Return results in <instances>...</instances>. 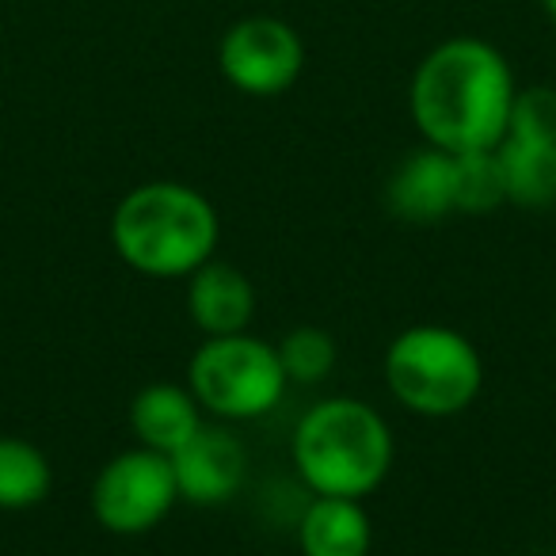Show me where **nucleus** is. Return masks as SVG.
<instances>
[{
  "label": "nucleus",
  "mask_w": 556,
  "mask_h": 556,
  "mask_svg": "<svg viewBox=\"0 0 556 556\" xmlns=\"http://www.w3.org/2000/svg\"><path fill=\"white\" fill-rule=\"evenodd\" d=\"M515 73L500 47L472 35L446 39L412 73L408 108L427 146L446 153L495 149L507 138Z\"/></svg>",
  "instance_id": "nucleus-1"
},
{
  "label": "nucleus",
  "mask_w": 556,
  "mask_h": 556,
  "mask_svg": "<svg viewBox=\"0 0 556 556\" xmlns=\"http://www.w3.org/2000/svg\"><path fill=\"white\" fill-rule=\"evenodd\" d=\"M111 244L138 275L187 278L217 252V210L176 179L141 184L111 214Z\"/></svg>",
  "instance_id": "nucleus-2"
},
{
  "label": "nucleus",
  "mask_w": 556,
  "mask_h": 556,
  "mask_svg": "<svg viewBox=\"0 0 556 556\" xmlns=\"http://www.w3.org/2000/svg\"><path fill=\"white\" fill-rule=\"evenodd\" d=\"M294 465L317 495L363 500L389 477L393 434L370 404L332 396L298 419Z\"/></svg>",
  "instance_id": "nucleus-3"
},
{
  "label": "nucleus",
  "mask_w": 556,
  "mask_h": 556,
  "mask_svg": "<svg viewBox=\"0 0 556 556\" xmlns=\"http://www.w3.org/2000/svg\"><path fill=\"white\" fill-rule=\"evenodd\" d=\"M386 386L416 416L446 419L477 401L484 386V363L454 328L416 325L389 343Z\"/></svg>",
  "instance_id": "nucleus-4"
},
{
  "label": "nucleus",
  "mask_w": 556,
  "mask_h": 556,
  "mask_svg": "<svg viewBox=\"0 0 556 556\" xmlns=\"http://www.w3.org/2000/svg\"><path fill=\"white\" fill-rule=\"evenodd\" d=\"M287 374L278 351L260 336H206L187 366V389L217 419H260L282 401Z\"/></svg>",
  "instance_id": "nucleus-5"
},
{
  "label": "nucleus",
  "mask_w": 556,
  "mask_h": 556,
  "mask_svg": "<svg viewBox=\"0 0 556 556\" xmlns=\"http://www.w3.org/2000/svg\"><path fill=\"white\" fill-rule=\"evenodd\" d=\"M179 500L172 457L149 446L123 450L100 469L92 484V515L103 530L118 538L149 533L156 522L168 518Z\"/></svg>",
  "instance_id": "nucleus-6"
},
{
  "label": "nucleus",
  "mask_w": 556,
  "mask_h": 556,
  "mask_svg": "<svg viewBox=\"0 0 556 556\" xmlns=\"http://www.w3.org/2000/svg\"><path fill=\"white\" fill-rule=\"evenodd\" d=\"M217 70L244 96H282L305 73V42L287 20L244 16L225 27L217 42Z\"/></svg>",
  "instance_id": "nucleus-7"
},
{
  "label": "nucleus",
  "mask_w": 556,
  "mask_h": 556,
  "mask_svg": "<svg viewBox=\"0 0 556 556\" xmlns=\"http://www.w3.org/2000/svg\"><path fill=\"white\" fill-rule=\"evenodd\" d=\"M172 472H176L179 500L194 503V507H217V503H229L244 484L248 450L232 431L202 424L172 454Z\"/></svg>",
  "instance_id": "nucleus-8"
},
{
  "label": "nucleus",
  "mask_w": 556,
  "mask_h": 556,
  "mask_svg": "<svg viewBox=\"0 0 556 556\" xmlns=\"http://www.w3.org/2000/svg\"><path fill=\"white\" fill-rule=\"evenodd\" d=\"M389 214L412 225H431L454 214V153L424 146L389 176Z\"/></svg>",
  "instance_id": "nucleus-9"
},
{
  "label": "nucleus",
  "mask_w": 556,
  "mask_h": 556,
  "mask_svg": "<svg viewBox=\"0 0 556 556\" xmlns=\"http://www.w3.org/2000/svg\"><path fill=\"white\" fill-rule=\"evenodd\" d=\"M187 282V309L194 325L206 336H237L248 332L255 313V290L240 267L225 260H206L191 270Z\"/></svg>",
  "instance_id": "nucleus-10"
},
{
  "label": "nucleus",
  "mask_w": 556,
  "mask_h": 556,
  "mask_svg": "<svg viewBox=\"0 0 556 556\" xmlns=\"http://www.w3.org/2000/svg\"><path fill=\"white\" fill-rule=\"evenodd\" d=\"M130 427L141 446L172 457L202 427V408L187 386L156 381V386H146L134 396Z\"/></svg>",
  "instance_id": "nucleus-11"
},
{
  "label": "nucleus",
  "mask_w": 556,
  "mask_h": 556,
  "mask_svg": "<svg viewBox=\"0 0 556 556\" xmlns=\"http://www.w3.org/2000/svg\"><path fill=\"white\" fill-rule=\"evenodd\" d=\"M374 541L370 515L358 500L317 495L298 526L302 556H366Z\"/></svg>",
  "instance_id": "nucleus-12"
},
{
  "label": "nucleus",
  "mask_w": 556,
  "mask_h": 556,
  "mask_svg": "<svg viewBox=\"0 0 556 556\" xmlns=\"http://www.w3.org/2000/svg\"><path fill=\"white\" fill-rule=\"evenodd\" d=\"M507 179V202L526 210H545L556 202V141L503 138L495 146Z\"/></svg>",
  "instance_id": "nucleus-13"
},
{
  "label": "nucleus",
  "mask_w": 556,
  "mask_h": 556,
  "mask_svg": "<svg viewBox=\"0 0 556 556\" xmlns=\"http://www.w3.org/2000/svg\"><path fill=\"white\" fill-rule=\"evenodd\" d=\"M54 472L35 442L0 434V510H31L50 495Z\"/></svg>",
  "instance_id": "nucleus-14"
},
{
  "label": "nucleus",
  "mask_w": 556,
  "mask_h": 556,
  "mask_svg": "<svg viewBox=\"0 0 556 556\" xmlns=\"http://www.w3.org/2000/svg\"><path fill=\"white\" fill-rule=\"evenodd\" d=\"M454 206L462 214H488L507 206V179L495 149L454 153Z\"/></svg>",
  "instance_id": "nucleus-15"
},
{
  "label": "nucleus",
  "mask_w": 556,
  "mask_h": 556,
  "mask_svg": "<svg viewBox=\"0 0 556 556\" xmlns=\"http://www.w3.org/2000/svg\"><path fill=\"white\" fill-rule=\"evenodd\" d=\"M278 363L282 374L294 386H320L325 378H332L336 363H340V348L325 328H294L287 332V340L278 343Z\"/></svg>",
  "instance_id": "nucleus-16"
},
{
  "label": "nucleus",
  "mask_w": 556,
  "mask_h": 556,
  "mask_svg": "<svg viewBox=\"0 0 556 556\" xmlns=\"http://www.w3.org/2000/svg\"><path fill=\"white\" fill-rule=\"evenodd\" d=\"M507 138L556 141V88L548 85L518 88L515 103H510Z\"/></svg>",
  "instance_id": "nucleus-17"
},
{
  "label": "nucleus",
  "mask_w": 556,
  "mask_h": 556,
  "mask_svg": "<svg viewBox=\"0 0 556 556\" xmlns=\"http://www.w3.org/2000/svg\"><path fill=\"white\" fill-rule=\"evenodd\" d=\"M541 9L548 12V20H556V0H541Z\"/></svg>",
  "instance_id": "nucleus-18"
}]
</instances>
